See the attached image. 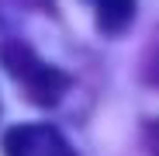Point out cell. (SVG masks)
<instances>
[{
	"mask_svg": "<svg viewBox=\"0 0 159 156\" xmlns=\"http://www.w3.org/2000/svg\"><path fill=\"white\" fill-rule=\"evenodd\" d=\"M0 66L7 69V76L21 87V94L38 108H56L66 97V90L73 87L69 73H62L59 66L45 63L31 45H24L17 38L0 42Z\"/></svg>",
	"mask_w": 159,
	"mask_h": 156,
	"instance_id": "1",
	"label": "cell"
},
{
	"mask_svg": "<svg viewBox=\"0 0 159 156\" xmlns=\"http://www.w3.org/2000/svg\"><path fill=\"white\" fill-rule=\"evenodd\" d=\"M93 11V21L104 35H121L131 21H135V0H83Z\"/></svg>",
	"mask_w": 159,
	"mask_h": 156,
	"instance_id": "3",
	"label": "cell"
},
{
	"mask_svg": "<svg viewBox=\"0 0 159 156\" xmlns=\"http://www.w3.org/2000/svg\"><path fill=\"white\" fill-rule=\"evenodd\" d=\"M142 76H145V83L159 87V45L149 52V59H145V66H142Z\"/></svg>",
	"mask_w": 159,
	"mask_h": 156,
	"instance_id": "5",
	"label": "cell"
},
{
	"mask_svg": "<svg viewBox=\"0 0 159 156\" xmlns=\"http://www.w3.org/2000/svg\"><path fill=\"white\" fill-rule=\"evenodd\" d=\"M142 146L149 156H159V121H145L142 125Z\"/></svg>",
	"mask_w": 159,
	"mask_h": 156,
	"instance_id": "4",
	"label": "cell"
},
{
	"mask_svg": "<svg viewBox=\"0 0 159 156\" xmlns=\"http://www.w3.org/2000/svg\"><path fill=\"white\" fill-rule=\"evenodd\" d=\"M4 156H76V149L52 125H14L4 135Z\"/></svg>",
	"mask_w": 159,
	"mask_h": 156,
	"instance_id": "2",
	"label": "cell"
}]
</instances>
